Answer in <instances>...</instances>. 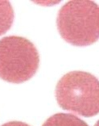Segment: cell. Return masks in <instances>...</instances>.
I'll list each match as a JSON object with an SVG mask.
<instances>
[{
    "mask_svg": "<svg viewBox=\"0 0 99 126\" xmlns=\"http://www.w3.org/2000/svg\"><path fill=\"white\" fill-rule=\"evenodd\" d=\"M61 37L75 46H88L99 39V6L93 1H69L57 16Z\"/></svg>",
    "mask_w": 99,
    "mask_h": 126,
    "instance_id": "obj_1",
    "label": "cell"
},
{
    "mask_svg": "<svg viewBox=\"0 0 99 126\" xmlns=\"http://www.w3.org/2000/svg\"><path fill=\"white\" fill-rule=\"evenodd\" d=\"M56 98L64 110L85 117L99 113V80L83 71L64 75L56 87Z\"/></svg>",
    "mask_w": 99,
    "mask_h": 126,
    "instance_id": "obj_2",
    "label": "cell"
},
{
    "mask_svg": "<svg viewBox=\"0 0 99 126\" xmlns=\"http://www.w3.org/2000/svg\"><path fill=\"white\" fill-rule=\"evenodd\" d=\"M39 57L35 45L20 36L0 40V78L21 83L32 78L39 67Z\"/></svg>",
    "mask_w": 99,
    "mask_h": 126,
    "instance_id": "obj_3",
    "label": "cell"
},
{
    "mask_svg": "<svg viewBox=\"0 0 99 126\" xmlns=\"http://www.w3.org/2000/svg\"><path fill=\"white\" fill-rule=\"evenodd\" d=\"M42 126H89L77 116L70 113H57L52 116Z\"/></svg>",
    "mask_w": 99,
    "mask_h": 126,
    "instance_id": "obj_4",
    "label": "cell"
},
{
    "mask_svg": "<svg viewBox=\"0 0 99 126\" xmlns=\"http://www.w3.org/2000/svg\"><path fill=\"white\" fill-rule=\"evenodd\" d=\"M14 21V11L8 1H0V36L7 32Z\"/></svg>",
    "mask_w": 99,
    "mask_h": 126,
    "instance_id": "obj_5",
    "label": "cell"
},
{
    "mask_svg": "<svg viewBox=\"0 0 99 126\" xmlns=\"http://www.w3.org/2000/svg\"><path fill=\"white\" fill-rule=\"evenodd\" d=\"M1 126H30V125H28L26 123H24L21 121H10Z\"/></svg>",
    "mask_w": 99,
    "mask_h": 126,
    "instance_id": "obj_6",
    "label": "cell"
},
{
    "mask_svg": "<svg viewBox=\"0 0 99 126\" xmlns=\"http://www.w3.org/2000/svg\"><path fill=\"white\" fill-rule=\"evenodd\" d=\"M94 126H99V121L97 122V123H96V124H95V125Z\"/></svg>",
    "mask_w": 99,
    "mask_h": 126,
    "instance_id": "obj_7",
    "label": "cell"
}]
</instances>
